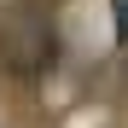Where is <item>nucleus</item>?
<instances>
[{
    "label": "nucleus",
    "mask_w": 128,
    "mask_h": 128,
    "mask_svg": "<svg viewBox=\"0 0 128 128\" xmlns=\"http://www.w3.org/2000/svg\"><path fill=\"white\" fill-rule=\"evenodd\" d=\"M52 58H58V29H52L47 12H35V6L0 12V64L12 76L35 82V76L52 70Z\"/></svg>",
    "instance_id": "nucleus-1"
},
{
    "label": "nucleus",
    "mask_w": 128,
    "mask_h": 128,
    "mask_svg": "<svg viewBox=\"0 0 128 128\" xmlns=\"http://www.w3.org/2000/svg\"><path fill=\"white\" fill-rule=\"evenodd\" d=\"M111 18H116V41H128V0H111Z\"/></svg>",
    "instance_id": "nucleus-2"
}]
</instances>
